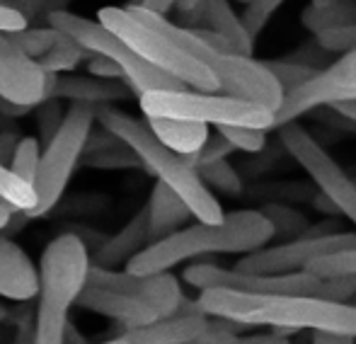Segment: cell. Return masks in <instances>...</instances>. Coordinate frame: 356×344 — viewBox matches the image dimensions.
<instances>
[{
  "mask_svg": "<svg viewBox=\"0 0 356 344\" xmlns=\"http://www.w3.org/2000/svg\"><path fill=\"white\" fill-rule=\"evenodd\" d=\"M39 158H42V146H39V141L34 136H24L15 143L8 167L17 174V177H22L24 182L34 184L37 170H39Z\"/></svg>",
  "mask_w": 356,
  "mask_h": 344,
  "instance_id": "cell-30",
  "label": "cell"
},
{
  "mask_svg": "<svg viewBox=\"0 0 356 344\" xmlns=\"http://www.w3.org/2000/svg\"><path fill=\"white\" fill-rule=\"evenodd\" d=\"M97 22L107 32H112L122 44H127L141 61L153 66L155 71L170 76L172 81L182 83L187 90L207 95L218 92V83H216L209 68H204L199 61L187 56L168 37H163L160 32L150 29L148 24H143L138 17H134L129 8H117V5L99 8Z\"/></svg>",
  "mask_w": 356,
  "mask_h": 344,
  "instance_id": "cell-5",
  "label": "cell"
},
{
  "mask_svg": "<svg viewBox=\"0 0 356 344\" xmlns=\"http://www.w3.org/2000/svg\"><path fill=\"white\" fill-rule=\"evenodd\" d=\"M218 133L233 146V151L243 153H259L267 146V131L248 126H220Z\"/></svg>",
  "mask_w": 356,
  "mask_h": 344,
  "instance_id": "cell-33",
  "label": "cell"
},
{
  "mask_svg": "<svg viewBox=\"0 0 356 344\" xmlns=\"http://www.w3.org/2000/svg\"><path fill=\"white\" fill-rule=\"evenodd\" d=\"M99 344H127L122 337H114V340H107V342H99Z\"/></svg>",
  "mask_w": 356,
  "mask_h": 344,
  "instance_id": "cell-46",
  "label": "cell"
},
{
  "mask_svg": "<svg viewBox=\"0 0 356 344\" xmlns=\"http://www.w3.org/2000/svg\"><path fill=\"white\" fill-rule=\"evenodd\" d=\"M88 71H90V76H92V78H102V81H124L122 71H119L112 61H107V58H99V56L90 58Z\"/></svg>",
  "mask_w": 356,
  "mask_h": 344,
  "instance_id": "cell-38",
  "label": "cell"
},
{
  "mask_svg": "<svg viewBox=\"0 0 356 344\" xmlns=\"http://www.w3.org/2000/svg\"><path fill=\"white\" fill-rule=\"evenodd\" d=\"M356 296V274L344 279H332L325 281L323 286V298L325 301H337V303H349Z\"/></svg>",
  "mask_w": 356,
  "mask_h": 344,
  "instance_id": "cell-37",
  "label": "cell"
},
{
  "mask_svg": "<svg viewBox=\"0 0 356 344\" xmlns=\"http://www.w3.org/2000/svg\"><path fill=\"white\" fill-rule=\"evenodd\" d=\"M356 340H349V337H334V335H320L315 332L313 335V344H354Z\"/></svg>",
  "mask_w": 356,
  "mask_h": 344,
  "instance_id": "cell-43",
  "label": "cell"
},
{
  "mask_svg": "<svg viewBox=\"0 0 356 344\" xmlns=\"http://www.w3.org/2000/svg\"><path fill=\"white\" fill-rule=\"evenodd\" d=\"M209 318L199 313H177L170 318H158L143 327H134L119 335L127 344H189L202 337Z\"/></svg>",
  "mask_w": 356,
  "mask_h": 344,
  "instance_id": "cell-17",
  "label": "cell"
},
{
  "mask_svg": "<svg viewBox=\"0 0 356 344\" xmlns=\"http://www.w3.org/2000/svg\"><path fill=\"white\" fill-rule=\"evenodd\" d=\"M145 218H148V240L150 245L163 238L172 236V233L182 231L184 226L189 223L192 213L189 208L184 206V202L168 189L165 184H155L153 192H150V199L145 204Z\"/></svg>",
  "mask_w": 356,
  "mask_h": 344,
  "instance_id": "cell-20",
  "label": "cell"
},
{
  "mask_svg": "<svg viewBox=\"0 0 356 344\" xmlns=\"http://www.w3.org/2000/svg\"><path fill=\"white\" fill-rule=\"evenodd\" d=\"M5 318H8V311H5V308H3V303H0V322H3Z\"/></svg>",
  "mask_w": 356,
  "mask_h": 344,
  "instance_id": "cell-47",
  "label": "cell"
},
{
  "mask_svg": "<svg viewBox=\"0 0 356 344\" xmlns=\"http://www.w3.org/2000/svg\"><path fill=\"white\" fill-rule=\"evenodd\" d=\"M300 22H303V27L310 29L315 37L327 32V29L349 27V24H356V0H337V3L325 10L308 8L300 15Z\"/></svg>",
  "mask_w": 356,
  "mask_h": 344,
  "instance_id": "cell-24",
  "label": "cell"
},
{
  "mask_svg": "<svg viewBox=\"0 0 356 344\" xmlns=\"http://www.w3.org/2000/svg\"><path fill=\"white\" fill-rule=\"evenodd\" d=\"M0 114H3V117H24V114H29V109L17 107V104H10V102H3V99H0Z\"/></svg>",
  "mask_w": 356,
  "mask_h": 344,
  "instance_id": "cell-44",
  "label": "cell"
},
{
  "mask_svg": "<svg viewBox=\"0 0 356 344\" xmlns=\"http://www.w3.org/2000/svg\"><path fill=\"white\" fill-rule=\"evenodd\" d=\"M90 58L92 56H90L85 49H80L73 39H68L61 34V39H58V42L54 44V47L49 49V51L44 54L37 63L44 73H54V76H61L63 73V76H66V73H71L73 68H78L83 61L88 63Z\"/></svg>",
  "mask_w": 356,
  "mask_h": 344,
  "instance_id": "cell-28",
  "label": "cell"
},
{
  "mask_svg": "<svg viewBox=\"0 0 356 344\" xmlns=\"http://www.w3.org/2000/svg\"><path fill=\"white\" fill-rule=\"evenodd\" d=\"M303 272L320 281H332V279H344L356 274V247H344V250L325 252L310 259Z\"/></svg>",
  "mask_w": 356,
  "mask_h": 344,
  "instance_id": "cell-27",
  "label": "cell"
},
{
  "mask_svg": "<svg viewBox=\"0 0 356 344\" xmlns=\"http://www.w3.org/2000/svg\"><path fill=\"white\" fill-rule=\"evenodd\" d=\"M332 112L337 114V117L347 119L349 124H354V126H356V99H352V102H339V104H334Z\"/></svg>",
  "mask_w": 356,
  "mask_h": 344,
  "instance_id": "cell-42",
  "label": "cell"
},
{
  "mask_svg": "<svg viewBox=\"0 0 356 344\" xmlns=\"http://www.w3.org/2000/svg\"><path fill=\"white\" fill-rule=\"evenodd\" d=\"M0 204L8 206L13 213H24V216H29L37 208L34 184L17 177L3 161H0Z\"/></svg>",
  "mask_w": 356,
  "mask_h": 344,
  "instance_id": "cell-23",
  "label": "cell"
},
{
  "mask_svg": "<svg viewBox=\"0 0 356 344\" xmlns=\"http://www.w3.org/2000/svg\"><path fill=\"white\" fill-rule=\"evenodd\" d=\"M131 97V90L122 81H102L92 76H58L56 95L54 99H68L71 104H85V107H114L117 102Z\"/></svg>",
  "mask_w": 356,
  "mask_h": 344,
  "instance_id": "cell-16",
  "label": "cell"
},
{
  "mask_svg": "<svg viewBox=\"0 0 356 344\" xmlns=\"http://www.w3.org/2000/svg\"><path fill=\"white\" fill-rule=\"evenodd\" d=\"M282 3L284 0H252V3L245 8V15L240 19H243L250 37L254 39L264 27H267V22L272 19V15L277 13Z\"/></svg>",
  "mask_w": 356,
  "mask_h": 344,
  "instance_id": "cell-34",
  "label": "cell"
},
{
  "mask_svg": "<svg viewBox=\"0 0 356 344\" xmlns=\"http://www.w3.org/2000/svg\"><path fill=\"white\" fill-rule=\"evenodd\" d=\"M95 126V109L85 104H71L63 114L61 129L54 133L51 141L44 146L39 158V170L34 179L37 192V208L29 213V218L47 216L66 192L75 167L83 161L88 136Z\"/></svg>",
  "mask_w": 356,
  "mask_h": 344,
  "instance_id": "cell-8",
  "label": "cell"
},
{
  "mask_svg": "<svg viewBox=\"0 0 356 344\" xmlns=\"http://www.w3.org/2000/svg\"><path fill=\"white\" fill-rule=\"evenodd\" d=\"M199 22L204 24V29H211L213 34L225 39V44H228L233 54L252 56L254 39L248 34L243 19H240V15H235L228 0H202Z\"/></svg>",
  "mask_w": 356,
  "mask_h": 344,
  "instance_id": "cell-21",
  "label": "cell"
},
{
  "mask_svg": "<svg viewBox=\"0 0 356 344\" xmlns=\"http://www.w3.org/2000/svg\"><path fill=\"white\" fill-rule=\"evenodd\" d=\"M209 71L218 83V92L223 97L248 102L277 114L282 107L284 90L274 81L272 73L264 68L262 61L252 56H238V54H216L209 63Z\"/></svg>",
  "mask_w": 356,
  "mask_h": 344,
  "instance_id": "cell-11",
  "label": "cell"
},
{
  "mask_svg": "<svg viewBox=\"0 0 356 344\" xmlns=\"http://www.w3.org/2000/svg\"><path fill=\"white\" fill-rule=\"evenodd\" d=\"M145 124L165 148L182 156L184 161L197 156L209 138V126L204 124L177 122V119H145Z\"/></svg>",
  "mask_w": 356,
  "mask_h": 344,
  "instance_id": "cell-22",
  "label": "cell"
},
{
  "mask_svg": "<svg viewBox=\"0 0 356 344\" xmlns=\"http://www.w3.org/2000/svg\"><path fill=\"white\" fill-rule=\"evenodd\" d=\"M238 3H243V5H250V3H252V0H238Z\"/></svg>",
  "mask_w": 356,
  "mask_h": 344,
  "instance_id": "cell-48",
  "label": "cell"
},
{
  "mask_svg": "<svg viewBox=\"0 0 356 344\" xmlns=\"http://www.w3.org/2000/svg\"><path fill=\"white\" fill-rule=\"evenodd\" d=\"M264 68H267L269 73L274 76V81L279 83V88L286 92H291V90L300 88L305 81H310V78L315 76L318 71H313V68H305V66H298V63H291V61H282V58H269V61H262Z\"/></svg>",
  "mask_w": 356,
  "mask_h": 344,
  "instance_id": "cell-32",
  "label": "cell"
},
{
  "mask_svg": "<svg viewBox=\"0 0 356 344\" xmlns=\"http://www.w3.org/2000/svg\"><path fill=\"white\" fill-rule=\"evenodd\" d=\"M88 284L97 288H107V291L124 293V296L148 306L158 318L177 316V311L184 303L182 286H179L177 277H172L170 272L138 277V274H129L124 269L119 272V269H99L90 264Z\"/></svg>",
  "mask_w": 356,
  "mask_h": 344,
  "instance_id": "cell-13",
  "label": "cell"
},
{
  "mask_svg": "<svg viewBox=\"0 0 356 344\" xmlns=\"http://www.w3.org/2000/svg\"><path fill=\"white\" fill-rule=\"evenodd\" d=\"M352 99H356V49L342 54V58L318 71L300 88L286 92L282 107L274 114V129L293 124L315 107H334Z\"/></svg>",
  "mask_w": 356,
  "mask_h": 344,
  "instance_id": "cell-10",
  "label": "cell"
},
{
  "mask_svg": "<svg viewBox=\"0 0 356 344\" xmlns=\"http://www.w3.org/2000/svg\"><path fill=\"white\" fill-rule=\"evenodd\" d=\"M138 8L148 10V13H155V15H163L165 17V15L175 8V0H141Z\"/></svg>",
  "mask_w": 356,
  "mask_h": 344,
  "instance_id": "cell-41",
  "label": "cell"
},
{
  "mask_svg": "<svg viewBox=\"0 0 356 344\" xmlns=\"http://www.w3.org/2000/svg\"><path fill=\"white\" fill-rule=\"evenodd\" d=\"M279 138L286 153L310 174L318 192L356 228V182L342 170V165L320 146L308 129L298 126L296 122L279 129Z\"/></svg>",
  "mask_w": 356,
  "mask_h": 344,
  "instance_id": "cell-9",
  "label": "cell"
},
{
  "mask_svg": "<svg viewBox=\"0 0 356 344\" xmlns=\"http://www.w3.org/2000/svg\"><path fill=\"white\" fill-rule=\"evenodd\" d=\"M78 306L85 308V311L97 313V316L119 320L122 325H127V330L143 327V325H148V322L158 320V316H155L148 306H143V303L134 301V298L124 296V293L90 286V284L85 286V291L80 293Z\"/></svg>",
  "mask_w": 356,
  "mask_h": 344,
  "instance_id": "cell-18",
  "label": "cell"
},
{
  "mask_svg": "<svg viewBox=\"0 0 356 344\" xmlns=\"http://www.w3.org/2000/svg\"><path fill=\"white\" fill-rule=\"evenodd\" d=\"M145 119H177L192 124L220 126H248L269 131L274 129V114L248 102L223 97V95L194 92V90H155L138 97Z\"/></svg>",
  "mask_w": 356,
  "mask_h": 344,
  "instance_id": "cell-6",
  "label": "cell"
},
{
  "mask_svg": "<svg viewBox=\"0 0 356 344\" xmlns=\"http://www.w3.org/2000/svg\"><path fill=\"white\" fill-rule=\"evenodd\" d=\"M13 39L29 58L39 61V58H42L44 54H47L49 49L61 39V34L51 27H44V29L42 27H27V29H22V32H15Z\"/></svg>",
  "mask_w": 356,
  "mask_h": 344,
  "instance_id": "cell-31",
  "label": "cell"
},
{
  "mask_svg": "<svg viewBox=\"0 0 356 344\" xmlns=\"http://www.w3.org/2000/svg\"><path fill=\"white\" fill-rule=\"evenodd\" d=\"M63 109L56 99H49V102L39 104V112H37V126H39V138H42V146H47L49 141L54 138V133L61 129L63 122ZM37 138V141H39Z\"/></svg>",
  "mask_w": 356,
  "mask_h": 344,
  "instance_id": "cell-36",
  "label": "cell"
},
{
  "mask_svg": "<svg viewBox=\"0 0 356 344\" xmlns=\"http://www.w3.org/2000/svg\"><path fill=\"white\" fill-rule=\"evenodd\" d=\"M230 153H233V146H230V143L225 141L218 131H216V133H209V138L202 146V151H199L194 158H189L187 163L197 170V167H202V165H211V163H218V161H228Z\"/></svg>",
  "mask_w": 356,
  "mask_h": 344,
  "instance_id": "cell-35",
  "label": "cell"
},
{
  "mask_svg": "<svg viewBox=\"0 0 356 344\" xmlns=\"http://www.w3.org/2000/svg\"><path fill=\"white\" fill-rule=\"evenodd\" d=\"M194 303L204 318L233 322L238 327L267 325L272 330H313V335L320 332L356 340V303L313 296H257L223 288L202 291Z\"/></svg>",
  "mask_w": 356,
  "mask_h": 344,
  "instance_id": "cell-1",
  "label": "cell"
},
{
  "mask_svg": "<svg viewBox=\"0 0 356 344\" xmlns=\"http://www.w3.org/2000/svg\"><path fill=\"white\" fill-rule=\"evenodd\" d=\"M39 291V269L15 240L0 233V298L32 301Z\"/></svg>",
  "mask_w": 356,
  "mask_h": 344,
  "instance_id": "cell-15",
  "label": "cell"
},
{
  "mask_svg": "<svg viewBox=\"0 0 356 344\" xmlns=\"http://www.w3.org/2000/svg\"><path fill=\"white\" fill-rule=\"evenodd\" d=\"M274 238L272 223L259 213V208H240L223 216L216 226L194 223L182 231L163 238L138 252L124 272L148 277V274L170 272L187 259L209 255H250L259 247L269 245Z\"/></svg>",
  "mask_w": 356,
  "mask_h": 344,
  "instance_id": "cell-2",
  "label": "cell"
},
{
  "mask_svg": "<svg viewBox=\"0 0 356 344\" xmlns=\"http://www.w3.org/2000/svg\"><path fill=\"white\" fill-rule=\"evenodd\" d=\"M259 213L272 223V231H274L272 243L277 240V238L282 243L296 240V238L303 236L310 226L305 213L293 206H289V204H264V206L259 208Z\"/></svg>",
  "mask_w": 356,
  "mask_h": 344,
  "instance_id": "cell-25",
  "label": "cell"
},
{
  "mask_svg": "<svg viewBox=\"0 0 356 344\" xmlns=\"http://www.w3.org/2000/svg\"><path fill=\"white\" fill-rule=\"evenodd\" d=\"M0 99L29 112L49 102L47 73L15 44L13 34H0Z\"/></svg>",
  "mask_w": 356,
  "mask_h": 344,
  "instance_id": "cell-14",
  "label": "cell"
},
{
  "mask_svg": "<svg viewBox=\"0 0 356 344\" xmlns=\"http://www.w3.org/2000/svg\"><path fill=\"white\" fill-rule=\"evenodd\" d=\"M95 122H99L104 131H109L124 146L131 148L141 161V167H145L153 177H158L160 184L172 189L184 202V206L189 208L192 218H197V223L216 226V223L223 221L225 211L220 208L213 192L204 187L197 170L182 156L165 148L150 133L148 124L117 107H97L95 109Z\"/></svg>",
  "mask_w": 356,
  "mask_h": 344,
  "instance_id": "cell-3",
  "label": "cell"
},
{
  "mask_svg": "<svg viewBox=\"0 0 356 344\" xmlns=\"http://www.w3.org/2000/svg\"><path fill=\"white\" fill-rule=\"evenodd\" d=\"M85 167H92V170H131V167H141L138 156L129 146H124L119 138H114L112 143L102 148H92V151L83 153Z\"/></svg>",
  "mask_w": 356,
  "mask_h": 344,
  "instance_id": "cell-26",
  "label": "cell"
},
{
  "mask_svg": "<svg viewBox=\"0 0 356 344\" xmlns=\"http://www.w3.org/2000/svg\"><path fill=\"white\" fill-rule=\"evenodd\" d=\"M197 174L209 192L216 189V192L225 194V197H240L245 192L243 177H240V172L228 161H218L211 163V165L197 167Z\"/></svg>",
  "mask_w": 356,
  "mask_h": 344,
  "instance_id": "cell-29",
  "label": "cell"
},
{
  "mask_svg": "<svg viewBox=\"0 0 356 344\" xmlns=\"http://www.w3.org/2000/svg\"><path fill=\"white\" fill-rule=\"evenodd\" d=\"M47 24L51 29H56L58 34H63V37L73 39L90 56L112 61L122 71V78L129 90L136 92L138 97L145 92H155V90H187L182 83L172 81L170 76L155 71L153 66L141 61L127 44H122L112 32H107L97 19L80 17L71 10H58V13L47 15Z\"/></svg>",
  "mask_w": 356,
  "mask_h": 344,
  "instance_id": "cell-7",
  "label": "cell"
},
{
  "mask_svg": "<svg viewBox=\"0 0 356 344\" xmlns=\"http://www.w3.org/2000/svg\"><path fill=\"white\" fill-rule=\"evenodd\" d=\"M291 332L286 330H272L262 332V335H250V337H235L233 344H291Z\"/></svg>",
  "mask_w": 356,
  "mask_h": 344,
  "instance_id": "cell-40",
  "label": "cell"
},
{
  "mask_svg": "<svg viewBox=\"0 0 356 344\" xmlns=\"http://www.w3.org/2000/svg\"><path fill=\"white\" fill-rule=\"evenodd\" d=\"M37 316L32 344H63L68 313L88 286L90 252L75 233H61L47 245L39 262Z\"/></svg>",
  "mask_w": 356,
  "mask_h": 344,
  "instance_id": "cell-4",
  "label": "cell"
},
{
  "mask_svg": "<svg viewBox=\"0 0 356 344\" xmlns=\"http://www.w3.org/2000/svg\"><path fill=\"white\" fill-rule=\"evenodd\" d=\"M27 27H29V22L19 13H15V10H10V8H0V34H15Z\"/></svg>",
  "mask_w": 356,
  "mask_h": 344,
  "instance_id": "cell-39",
  "label": "cell"
},
{
  "mask_svg": "<svg viewBox=\"0 0 356 344\" xmlns=\"http://www.w3.org/2000/svg\"><path fill=\"white\" fill-rule=\"evenodd\" d=\"M337 0H310V8H315V10H325V8H330V5H334Z\"/></svg>",
  "mask_w": 356,
  "mask_h": 344,
  "instance_id": "cell-45",
  "label": "cell"
},
{
  "mask_svg": "<svg viewBox=\"0 0 356 344\" xmlns=\"http://www.w3.org/2000/svg\"><path fill=\"white\" fill-rule=\"evenodd\" d=\"M148 245V218H145V208H141L122 231L97 247V252L90 257V264L99 269H119V264L127 267Z\"/></svg>",
  "mask_w": 356,
  "mask_h": 344,
  "instance_id": "cell-19",
  "label": "cell"
},
{
  "mask_svg": "<svg viewBox=\"0 0 356 344\" xmlns=\"http://www.w3.org/2000/svg\"><path fill=\"white\" fill-rule=\"evenodd\" d=\"M356 247V233H332V236H300L289 243L264 245L259 250L243 255L233 269L243 274H257V277H274V274H293L303 272L310 259L325 252Z\"/></svg>",
  "mask_w": 356,
  "mask_h": 344,
  "instance_id": "cell-12",
  "label": "cell"
}]
</instances>
